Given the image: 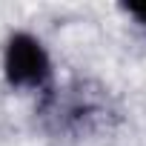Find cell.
<instances>
[{
    "label": "cell",
    "instance_id": "2",
    "mask_svg": "<svg viewBox=\"0 0 146 146\" xmlns=\"http://www.w3.org/2000/svg\"><path fill=\"white\" fill-rule=\"evenodd\" d=\"M132 12H135V15H140V17H143V20H146V6H143V9H140V6H135V9H132Z\"/></svg>",
    "mask_w": 146,
    "mask_h": 146
},
{
    "label": "cell",
    "instance_id": "1",
    "mask_svg": "<svg viewBox=\"0 0 146 146\" xmlns=\"http://www.w3.org/2000/svg\"><path fill=\"white\" fill-rule=\"evenodd\" d=\"M6 75L15 86L37 89L49 80V57L32 35H15L6 46Z\"/></svg>",
    "mask_w": 146,
    "mask_h": 146
}]
</instances>
